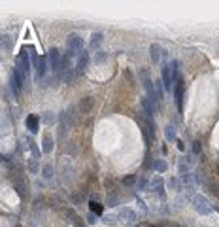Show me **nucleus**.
Segmentation results:
<instances>
[{"instance_id":"3","label":"nucleus","mask_w":219,"mask_h":227,"mask_svg":"<svg viewBox=\"0 0 219 227\" xmlns=\"http://www.w3.org/2000/svg\"><path fill=\"white\" fill-rule=\"evenodd\" d=\"M193 206H194V210H197L198 214H202V216H208V214L213 212V208L210 206V202L202 195H194L193 197Z\"/></svg>"},{"instance_id":"20","label":"nucleus","mask_w":219,"mask_h":227,"mask_svg":"<svg viewBox=\"0 0 219 227\" xmlns=\"http://www.w3.org/2000/svg\"><path fill=\"white\" fill-rule=\"evenodd\" d=\"M89 210L96 216H102V204L100 202H96V201H91L89 202Z\"/></svg>"},{"instance_id":"29","label":"nucleus","mask_w":219,"mask_h":227,"mask_svg":"<svg viewBox=\"0 0 219 227\" xmlns=\"http://www.w3.org/2000/svg\"><path fill=\"white\" fill-rule=\"evenodd\" d=\"M200 151H202L200 142H198V140H197V142H193V153H194V155H200Z\"/></svg>"},{"instance_id":"10","label":"nucleus","mask_w":219,"mask_h":227,"mask_svg":"<svg viewBox=\"0 0 219 227\" xmlns=\"http://www.w3.org/2000/svg\"><path fill=\"white\" fill-rule=\"evenodd\" d=\"M87 64H89V53L83 49L81 51V55L78 57V64H76V72L78 74H83L85 72V68H87Z\"/></svg>"},{"instance_id":"23","label":"nucleus","mask_w":219,"mask_h":227,"mask_svg":"<svg viewBox=\"0 0 219 227\" xmlns=\"http://www.w3.org/2000/svg\"><path fill=\"white\" fill-rule=\"evenodd\" d=\"M108 206H112V208H115L117 206V202H119V197H117V193H113V195H108Z\"/></svg>"},{"instance_id":"22","label":"nucleus","mask_w":219,"mask_h":227,"mask_svg":"<svg viewBox=\"0 0 219 227\" xmlns=\"http://www.w3.org/2000/svg\"><path fill=\"white\" fill-rule=\"evenodd\" d=\"M134 184H138V182H136V176H134V174H129V176H125V178H123V186L130 188V186H134Z\"/></svg>"},{"instance_id":"12","label":"nucleus","mask_w":219,"mask_h":227,"mask_svg":"<svg viewBox=\"0 0 219 227\" xmlns=\"http://www.w3.org/2000/svg\"><path fill=\"white\" fill-rule=\"evenodd\" d=\"M149 53H151V61L157 64V63H161V57H162V48L159 44H151V48H149Z\"/></svg>"},{"instance_id":"33","label":"nucleus","mask_w":219,"mask_h":227,"mask_svg":"<svg viewBox=\"0 0 219 227\" xmlns=\"http://www.w3.org/2000/svg\"><path fill=\"white\" fill-rule=\"evenodd\" d=\"M168 184H170V188H178V186H180L176 178H174V180H170V182H168Z\"/></svg>"},{"instance_id":"5","label":"nucleus","mask_w":219,"mask_h":227,"mask_svg":"<svg viewBox=\"0 0 219 227\" xmlns=\"http://www.w3.org/2000/svg\"><path fill=\"white\" fill-rule=\"evenodd\" d=\"M183 91H185V87L181 83V78H180L174 83V99H176V106H178L180 112H183Z\"/></svg>"},{"instance_id":"7","label":"nucleus","mask_w":219,"mask_h":227,"mask_svg":"<svg viewBox=\"0 0 219 227\" xmlns=\"http://www.w3.org/2000/svg\"><path fill=\"white\" fill-rule=\"evenodd\" d=\"M142 114L148 119H153V114H155V102L149 99V97H142Z\"/></svg>"},{"instance_id":"15","label":"nucleus","mask_w":219,"mask_h":227,"mask_svg":"<svg viewBox=\"0 0 219 227\" xmlns=\"http://www.w3.org/2000/svg\"><path fill=\"white\" fill-rule=\"evenodd\" d=\"M55 148V142H53V138L49 134H45L43 136V140H42V151L43 153H51V150Z\"/></svg>"},{"instance_id":"25","label":"nucleus","mask_w":219,"mask_h":227,"mask_svg":"<svg viewBox=\"0 0 219 227\" xmlns=\"http://www.w3.org/2000/svg\"><path fill=\"white\" fill-rule=\"evenodd\" d=\"M2 49H11V38L10 36H2Z\"/></svg>"},{"instance_id":"18","label":"nucleus","mask_w":219,"mask_h":227,"mask_svg":"<svg viewBox=\"0 0 219 227\" xmlns=\"http://www.w3.org/2000/svg\"><path fill=\"white\" fill-rule=\"evenodd\" d=\"M153 169H155L159 174H162V172H166L168 165H166V161H162V159H155V161H153Z\"/></svg>"},{"instance_id":"2","label":"nucleus","mask_w":219,"mask_h":227,"mask_svg":"<svg viewBox=\"0 0 219 227\" xmlns=\"http://www.w3.org/2000/svg\"><path fill=\"white\" fill-rule=\"evenodd\" d=\"M140 80H142V85H144V89L148 91V97L157 104L159 100H157V91H155V81L149 78V74L145 72V70H140Z\"/></svg>"},{"instance_id":"4","label":"nucleus","mask_w":219,"mask_h":227,"mask_svg":"<svg viewBox=\"0 0 219 227\" xmlns=\"http://www.w3.org/2000/svg\"><path fill=\"white\" fill-rule=\"evenodd\" d=\"M47 63H49V68L53 72L59 70V66H61V53L57 48H51L49 51H47Z\"/></svg>"},{"instance_id":"21","label":"nucleus","mask_w":219,"mask_h":227,"mask_svg":"<svg viewBox=\"0 0 219 227\" xmlns=\"http://www.w3.org/2000/svg\"><path fill=\"white\" fill-rule=\"evenodd\" d=\"M155 91H157V100L161 102V100H162V93H164V85H162V80H157V81H155Z\"/></svg>"},{"instance_id":"32","label":"nucleus","mask_w":219,"mask_h":227,"mask_svg":"<svg viewBox=\"0 0 219 227\" xmlns=\"http://www.w3.org/2000/svg\"><path fill=\"white\" fill-rule=\"evenodd\" d=\"M87 221H89V223H94V221H96V214L89 212V214H87Z\"/></svg>"},{"instance_id":"28","label":"nucleus","mask_w":219,"mask_h":227,"mask_svg":"<svg viewBox=\"0 0 219 227\" xmlns=\"http://www.w3.org/2000/svg\"><path fill=\"white\" fill-rule=\"evenodd\" d=\"M43 176H45L47 180H49V178H53V169H51L49 165H45V167H43Z\"/></svg>"},{"instance_id":"9","label":"nucleus","mask_w":219,"mask_h":227,"mask_svg":"<svg viewBox=\"0 0 219 227\" xmlns=\"http://www.w3.org/2000/svg\"><path fill=\"white\" fill-rule=\"evenodd\" d=\"M117 218H121V220H123V221H127V223H134V221L138 220V214H136L132 208H127V206H123V208L119 210Z\"/></svg>"},{"instance_id":"17","label":"nucleus","mask_w":219,"mask_h":227,"mask_svg":"<svg viewBox=\"0 0 219 227\" xmlns=\"http://www.w3.org/2000/svg\"><path fill=\"white\" fill-rule=\"evenodd\" d=\"M10 89H11V93H13V97H19V95H21V89H23V87H21L19 83H17V80H15L13 76L10 78Z\"/></svg>"},{"instance_id":"6","label":"nucleus","mask_w":219,"mask_h":227,"mask_svg":"<svg viewBox=\"0 0 219 227\" xmlns=\"http://www.w3.org/2000/svg\"><path fill=\"white\" fill-rule=\"evenodd\" d=\"M162 85H164V89L168 91V89H172V85H174V76H172V68H170V63H166V64H162Z\"/></svg>"},{"instance_id":"8","label":"nucleus","mask_w":219,"mask_h":227,"mask_svg":"<svg viewBox=\"0 0 219 227\" xmlns=\"http://www.w3.org/2000/svg\"><path fill=\"white\" fill-rule=\"evenodd\" d=\"M47 70H49V63H47V57H40V63L38 66L34 68V72H36V80H43Z\"/></svg>"},{"instance_id":"26","label":"nucleus","mask_w":219,"mask_h":227,"mask_svg":"<svg viewBox=\"0 0 219 227\" xmlns=\"http://www.w3.org/2000/svg\"><path fill=\"white\" fill-rule=\"evenodd\" d=\"M15 189H17V193L23 197V199H27V188H25V184H15Z\"/></svg>"},{"instance_id":"24","label":"nucleus","mask_w":219,"mask_h":227,"mask_svg":"<svg viewBox=\"0 0 219 227\" xmlns=\"http://www.w3.org/2000/svg\"><path fill=\"white\" fill-rule=\"evenodd\" d=\"M148 184H149V180H148V176H142V178L138 180V184H136V188H138V189H145V188H148Z\"/></svg>"},{"instance_id":"11","label":"nucleus","mask_w":219,"mask_h":227,"mask_svg":"<svg viewBox=\"0 0 219 227\" xmlns=\"http://www.w3.org/2000/svg\"><path fill=\"white\" fill-rule=\"evenodd\" d=\"M93 106H94V99L93 97H85V99H81V102H80V112L81 114H89L91 110H93Z\"/></svg>"},{"instance_id":"31","label":"nucleus","mask_w":219,"mask_h":227,"mask_svg":"<svg viewBox=\"0 0 219 227\" xmlns=\"http://www.w3.org/2000/svg\"><path fill=\"white\" fill-rule=\"evenodd\" d=\"M138 204H140V208H142V212H144V214H148V206H145V202H144L142 199H138Z\"/></svg>"},{"instance_id":"1","label":"nucleus","mask_w":219,"mask_h":227,"mask_svg":"<svg viewBox=\"0 0 219 227\" xmlns=\"http://www.w3.org/2000/svg\"><path fill=\"white\" fill-rule=\"evenodd\" d=\"M66 45H68V51H66V53H68L70 57L81 55V51H83V40H81V36L76 34V32L68 34V38H66Z\"/></svg>"},{"instance_id":"13","label":"nucleus","mask_w":219,"mask_h":227,"mask_svg":"<svg viewBox=\"0 0 219 227\" xmlns=\"http://www.w3.org/2000/svg\"><path fill=\"white\" fill-rule=\"evenodd\" d=\"M151 191L159 193L161 197L164 195V180H162V176H157V178L151 182Z\"/></svg>"},{"instance_id":"19","label":"nucleus","mask_w":219,"mask_h":227,"mask_svg":"<svg viewBox=\"0 0 219 227\" xmlns=\"http://www.w3.org/2000/svg\"><path fill=\"white\" fill-rule=\"evenodd\" d=\"M164 136H166L168 142L176 140V129H174V125H166V127H164Z\"/></svg>"},{"instance_id":"30","label":"nucleus","mask_w":219,"mask_h":227,"mask_svg":"<svg viewBox=\"0 0 219 227\" xmlns=\"http://www.w3.org/2000/svg\"><path fill=\"white\" fill-rule=\"evenodd\" d=\"M43 121H45V123H53V121H55V116H53L51 112H47L45 116H43Z\"/></svg>"},{"instance_id":"16","label":"nucleus","mask_w":219,"mask_h":227,"mask_svg":"<svg viewBox=\"0 0 219 227\" xmlns=\"http://www.w3.org/2000/svg\"><path fill=\"white\" fill-rule=\"evenodd\" d=\"M102 38H104V34H102V32H93V36H91V48H93V49L100 48Z\"/></svg>"},{"instance_id":"27","label":"nucleus","mask_w":219,"mask_h":227,"mask_svg":"<svg viewBox=\"0 0 219 227\" xmlns=\"http://www.w3.org/2000/svg\"><path fill=\"white\" fill-rule=\"evenodd\" d=\"M106 57H108V55H106L104 51H98V53L94 55V63H104V61H106Z\"/></svg>"},{"instance_id":"14","label":"nucleus","mask_w":219,"mask_h":227,"mask_svg":"<svg viewBox=\"0 0 219 227\" xmlns=\"http://www.w3.org/2000/svg\"><path fill=\"white\" fill-rule=\"evenodd\" d=\"M38 123H40V119H38V116H34V114H30V116L27 118V129H29L30 134L38 132Z\"/></svg>"}]
</instances>
